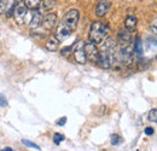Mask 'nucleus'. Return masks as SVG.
<instances>
[{
	"label": "nucleus",
	"instance_id": "obj_3",
	"mask_svg": "<svg viewBox=\"0 0 157 151\" xmlns=\"http://www.w3.org/2000/svg\"><path fill=\"white\" fill-rule=\"evenodd\" d=\"M78 18H80V12L76 9H71L69 10L64 16H63V19L59 22L63 27H65L68 30H70L71 33L76 29L78 27Z\"/></svg>",
	"mask_w": 157,
	"mask_h": 151
},
{
	"label": "nucleus",
	"instance_id": "obj_6",
	"mask_svg": "<svg viewBox=\"0 0 157 151\" xmlns=\"http://www.w3.org/2000/svg\"><path fill=\"white\" fill-rule=\"evenodd\" d=\"M57 22H58L57 21V15L53 14V12H50V14H47V15L44 16L42 23H41V27L40 28L47 33V32L52 30L57 25Z\"/></svg>",
	"mask_w": 157,
	"mask_h": 151
},
{
	"label": "nucleus",
	"instance_id": "obj_19",
	"mask_svg": "<svg viewBox=\"0 0 157 151\" xmlns=\"http://www.w3.org/2000/svg\"><path fill=\"white\" fill-rule=\"evenodd\" d=\"M9 2H10V1L0 0V15H2V14L6 15V11H7V9H9Z\"/></svg>",
	"mask_w": 157,
	"mask_h": 151
},
{
	"label": "nucleus",
	"instance_id": "obj_18",
	"mask_svg": "<svg viewBox=\"0 0 157 151\" xmlns=\"http://www.w3.org/2000/svg\"><path fill=\"white\" fill-rule=\"evenodd\" d=\"M22 144H24L25 146H28V148H32V149H35V150H40V146L38 144H35V143H33V141H30V140H27V139H22Z\"/></svg>",
	"mask_w": 157,
	"mask_h": 151
},
{
	"label": "nucleus",
	"instance_id": "obj_9",
	"mask_svg": "<svg viewBox=\"0 0 157 151\" xmlns=\"http://www.w3.org/2000/svg\"><path fill=\"white\" fill-rule=\"evenodd\" d=\"M42 12L40 10H36L34 12H32V17H30V21H29V27L32 30L34 29H38L41 27V23H42Z\"/></svg>",
	"mask_w": 157,
	"mask_h": 151
},
{
	"label": "nucleus",
	"instance_id": "obj_24",
	"mask_svg": "<svg viewBox=\"0 0 157 151\" xmlns=\"http://www.w3.org/2000/svg\"><path fill=\"white\" fill-rule=\"evenodd\" d=\"M150 28H151V30L155 33V34H157V17L152 22H151V25H150Z\"/></svg>",
	"mask_w": 157,
	"mask_h": 151
},
{
	"label": "nucleus",
	"instance_id": "obj_4",
	"mask_svg": "<svg viewBox=\"0 0 157 151\" xmlns=\"http://www.w3.org/2000/svg\"><path fill=\"white\" fill-rule=\"evenodd\" d=\"M133 51H134L133 46H131V45L123 46L117 55H115V60H117L126 67H131L133 64V60H134L133 59V53H134Z\"/></svg>",
	"mask_w": 157,
	"mask_h": 151
},
{
	"label": "nucleus",
	"instance_id": "obj_5",
	"mask_svg": "<svg viewBox=\"0 0 157 151\" xmlns=\"http://www.w3.org/2000/svg\"><path fill=\"white\" fill-rule=\"evenodd\" d=\"M73 56L75 62H78L80 64H85L87 58H86V53H85V42L82 40H78L74 45H73Z\"/></svg>",
	"mask_w": 157,
	"mask_h": 151
},
{
	"label": "nucleus",
	"instance_id": "obj_26",
	"mask_svg": "<svg viewBox=\"0 0 157 151\" xmlns=\"http://www.w3.org/2000/svg\"><path fill=\"white\" fill-rule=\"evenodd\" d=\"M154 132H155V131H154V128H151V127H146V128L144 130V133H145L146 135H152Z\"/></svg>",
	"mask_w": 157,
	"mask_h": 151
},
{
	"label": "nucleus",
	"instance_id": "obj_14",
	"mask_svg": "<svg viewBox=\"0 0 157 151\" xmlns=\"http://www.w3.org/2000/svg\"><path fill=\"white\" fill-rule=\"evenodd\" d=\"M58 46H59V40L55 35L46 41V48L48 51H52V52L53 51H57L58 50Z\"/></svg>",
	"mask_w": 157,
	"mask_h": 151
},
{
	"label": "nucleus",
	"instance_id": "obj_27",
	"mask_svg": "<svg viewBox=\"0 0 157 151\" xmlns=\"http://www.w3.org/2000/svg\"><path fill=\"white\" fill-rule=\"evenodd\" d=\"M65 122H67V117H62L60 120L57 121V126H64Z\"/></svg>",
	"mask_w": 157,
	"mask_h": 151
},
{
	"label": "nucleus",
	"instance_id": "obj_11",
	"mask_svg": "<svg viewBox=\"0 0 157 151\" xmlns=\"http://www.w3.org/2000/svg\"><path fill=\"white\" fill-rule=\"evenodd\" d=\"M118 41L123 45V46H128L132 41V32L127 30V29H122L118 32Z\"/></svg>",
	"mask_w": 157,
	"mask_h": 151
},
{
	"label": "nucleus",
	"instance_id": "obj_22",
	"mask_svg": "<svg viewBox=\"0 0 157 151\" xmlns=\"http://www.w3.org/2000/svg\"><path fill=\"white\" fill-rule=\"evenodd\" d=\"M110 140H111V144L113 145H118L122 141V139H121V137L118 134H113L111 138H110Z\"/></svg>",
	"mask_w": 157,
	"mask_h": 151
},
{
	"label": "nucleus",
	"instance_id": "obj_23",
	"mask_svg": "<svg viewBox=\"0 0 157 151\" xmlns=\"http://www.w3.org/2000/svg\"><path fill=\"white\" fill-rule=\"evenodd\" d=\"M7 105V99L5 98V95H0V108H5Z\"/></svg>",
	"mask_w": 157,
	"mask_h": 151
},
{
	"label": "nucleus",
	"instance_id": "obj_20",
	"mask_svg": "<svg viewBox=\"0 0 157 151\" xmlns=\"http://www.w3.org/2000/svg\"><path fill=\"white\" fill-rule=\"evenodd\" d=\"M64 139H65L64 135L60 134V133H55V134H53V143H55L56 145H59Z\"/></svg>",
	"mask_w": 157,
	"mask_h": 151
},
{
	"label": "nucleus",
	"instance_id": "obj_7",
	"mask_svg": "<svg viewBox=\"0 0 157 151\" xmlns=\"http://www.w3.org/2000/svg\"><path fill=\"white\" fill-rule=\"evenodd\" d=\"M27 15H28V10H27V7L24 6V2L18 1L17 6H16V9H15V12H13L15 21H16L18 24H22V23L25 22Z\"/></svg>",
	"mask_w": 157,
	"mask_h": 151
},
{
	"label": "nucleus",
	"instance_id": "obj_21",
	"mask_svg": "<svg viewBox=\"0 0 157 151\" xmlns=\"http://www.w3.org/2000/svg\"><path fill=\"white\" fill-rule=\"evenodd\" d=\"M147 118H149V121H151V122H157V108L150 110Z\"/></svg>",
	"mask_w": 157,
	"mask_h": 151
},
{
	"label": "nucleus",
	"instance_id": "obj_25",
	"mask_svg": "<svg viewBox=\"0 0 157 151\" xmlns=\"http://www.w3.org/2000/svg\"><path fill=\"white\" fill-rule=\"evenodd\" d=\"M73 51V46H68V47H64L62 51H60V53L63 55V56H67L69 52H71Z\"/></svg>",
	"mask_w": 157,
	"mask_h": 151
},
{
	"label": "nucleus",
	"instance_id": "obj_16",
	"mask_svg": "<svg viewBox=\"0 0 157 151\" xmlns=\"http://www.w3.org/2000/svg\"><path fill=\"white\" fill-rule=\"evenodd\" d=\"M55 5H56V1H55V0H45V1H42V4H41V6H42V9H44L45 11L52 10V9L55 7Z\"/></svg>",
	"mask_w": 157,
	"mask_h": 151
},
{
	"label": "nucleus",
	"instance_id": "obj_28",
	"mask_svg": "<svg viewBox=\"0 0 157 151\" xmlns=\"http://www.w3.org/2000/svg\"><path fill=\"white\" fill-rule=\"evenodd\" d=\"M0 151H10V150H9V148H4L2 150H0Z\"/></svg>",
	"mask_w": 157,
	"mask_h": 151
},
{
	"label": "nucleus",
	"instance_id": "obj_15",
	"mask_svg": "<svg viewBox=\"0 0 157 151\" xmlns=\"http://www.w3.org/2000/svg\"><path fill=\"white\" fill-rule=\"evenodd\" d=\"M133 50H134V52H136L137 56H139V57L143 56V52H144V48H143V41H141V39L139 38V37L136 38Z\"/></svg>",
	"mask_w": 157,
	"mask_h": 151
},
{
	"label": "nucleus",
	"instance_id": "obj_1",
	"mask_svg": "<svg viewBox=\"0 0 157 151\" xmlns=\"http://www.w3.org/2000/svg\"><path fill=\"white\" fill-rule=\"evenodd\" d=\"M115 48H116V42L111 38H108L101 47V51H99L98 57V65L100 68L109 69L114 65L115 63Z\"/></svg>",
	"mask_w": 157,
	"mask_h": 151
},
{
	"label": "nucleus",
	"instance_id": "obj_12",
	"mask_svg": "<svg viewBox=\"0 0 157 151\" xmlns=\"http://www.w3.org/2000/svg\"><path fill=\"white\" fill-rule=\"evenodd\" d=\"M138 24V19L134 15H128L126 19H124V29L129 30V32H133L136 30Z\"/></svg>",
	"mask_w": 157,
	"mask_h": 151
},
{
	"label": "nucleus",
	"instance_id": "obj_17",
	"mask_svg": "<svg viewBox=\"0 0 157 151\" xmlns=\"http://www.w3.org/2000/svg\"><path fill=\"white\" fill-rule=\"evenodd\" d=\"M146 47H147V50L149 51H155L157 50V40L156 39H151L149 38L147 39V41H146Z\"/></svg>",
	"mask_w": 157,
	"mask_h": 151
},
{
	"label": "nucleus",
	"instance_id": "obj_8",
	"mask_svg": "<svg viewBox=\"0 0 157 151\" xmlns=\"http://www.w3.org/2000/svg\"><path fill=\"white\" fill-rule=\"evenodd\" d=\"M85 53H86V58L91 62H98L99 57V51L97 48V46L92 42H87L85 44Z\"/></svg>",
	"mask_w": 157,
	"mask_h": 151
},
{
	"label": "nucleus",
	"instance_id": "obj_2",
	"mask_svg": "<svg viewBox=\"0 0 157 151\" xmlns=\"http://www.w3.org/2000/svg\"><path fill=\"white\" fill-rule=\"evenodd\" d=\"M109 32H110V27L108 23L101 21H94L91 24L88 37L92 44L97 45V44H101L104 40L108 39Z\"/></svg>",
	"mask_w": 157,
	"mask_h": 151
},
{
	"label": "nucleus",
	"instance_id": "obj_13",
	"mask_svg": "<svg viewBox=\"0 0 157 151\" xmlns=\"http://www.w3.org/2000/svg\"><path fill=\"white\" fill-rule=\"evenodd\" d=\"M23 2H24V6L27 7V10L29 9V10H33V11L39 10L41 7V4H42L41 0H25Z\"/></svg>",
	"mask_w": 157,
	"mask_h": 151
},
{
	"label": "nucleus",
	"instance_id": "obj_10",
	"mask_svg": "<svg viewBox=\"0 0 157 151\" xmlns=\"http://www.w3.org/2000/svg\"><path fill=\"white\" fill-rule=\"evenodd\" d=\"M110 7H111V2L110 1H99L97 4V6H96V15L98 17L105 16L109 12Z\"/></svg>",
	"mask_w": 157,
	"mask_h": 151
}]
</instances>
